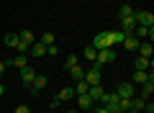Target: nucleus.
<instances>
[{
  "mask_svg": "<svg viewBox=\"0 0 154 113\" xmlns=\"http://www.w3.org/2000/svg\"><path fill=\"white\" fill-rule=\"evenodd\" d=\"M100 77H103V75H100V67H98V64H93L88 72H85L82 80L88 82V85H100Z\"/></svg>",
  "mask_w": 154,
  "mask_h": 113,
  "instance_id": "4",
  "label": "nucleus"
},
{
  "mask_svg": "<svg viewBox=\"0 0 154 113\" xmlns=\"http://www.w3.org/2000/svg\"><path fill=\"white\" fill-rule=\"evenodd\" d=\"M134 21H136V26L152 28L154 26V13H149V11H134Z\"/></svg>",
  "mask_w": 154,
  "mask_h": 113,
  "instance_id": "2",
  "label": "nucleus"
},
{
  "mask_svg": "<svg viewBox=\"0 0 154 113\" xmlns=\"http://www.w3.org/2000/svg\"><path fill=\"white\" fill-rule=\"evenodd\" d=\"M85 113H90V111H85Z\"/></svg>",
  "mask_w": 154,
  "mask_h": 113,
  "instance_id": "34",
  "label": "nucleus"
},
{
  "mask_svg": "<svg viewBox=\"0 0 154 113\" xmlns=\"http://www.w3.org/2000/svg\"><path fill=\"white\" fill-rule=\"evenodd\" d=\"M28 52L33 54V57H46V46L41 41H36V44H31V46H28Z\"/></svg>",
  "mask_w": 154,
  "mask_h": 113,
  "instance_id": "14",
  "label": "nucleus"
},
{
  "mask_svg": "<svg viewBox=\"0 0 154 113\" xmlns=\"http://www.w3.org/2000/svg\"><path fill=\"white\" fill-rule=\"evenodd\" d=\"M38 41L44 44V46H49V44H54V33H49V31H46V33H44V36L38 39Z\"/></svg>",
  "mask_w": 154,
  "mask_h": 113,
  "instance_id": "27",
  "label": "nucleus"
},
{
  "mask_svg": "<svg viewBox=\"0 0 154 113\" xmlns=\"http://www.w3.org/2000/svg\"><path fill=\"white\" fill-rule=\"evenodd\" d=\"M95 105V100L85 93V95H77V111H90V108Z\"/></svg>",
  "mask_w": 154,
  "mask_h": 113,
  "instance_id": "7",
  "label": "nucleus"
},
{
  "mask_svg": "<svg viewBox=\"0 0 154 113\" xmlns=\"http://www.w3.org/2000/svg\"><path fill=\"white\" fill-rule=\"evenodd\" d=\"M8 64L18 67V70H21V67H26V64H28V62H26V54H18V57H13V59L8 62Z\"/></svg>",
  "mask_w": 154,
  "mask_h": 113,
  "instance_id": "20",
  "label": "nucleus"
},
{
  "mask_svg": "<svg viewBox=\"0 0 154 113\" xmlns=\"http://www.w3.org/2000/svg\"><path fill=\"white\" fill-rule=\"evenodd\" d=\"M18 39H21V41L26 44V46H31V44H36V36H33L31 31H21V33H18Z\"/></svg>",
  "mask_w": 154,
  "mask_h": 113,
  "instance_id": "18",
  "label": "nucleus"
},
{
  "mask_svg": "<svg viewBox=\"0 0 154 113\" xmlns=\"http://www.w3.org/2000/svg\"><path fill=\"white\" fill-rule=\"evenodd\" d=\"M146 80H154L152 72H144V70H136V72H134V82H136V85H144Z\"/></svg>",
  "mask_w": 154,
  "mask_h": 113,
  "instance_id": "12",
  "label": "nucleus"
},
{
  "mask_svg": "<svg viewBox=\"0 0 154 113\" xmlns=\"http://www.w3.org/2000/svg\"><path fill=\"white\" fill-rule=\"evenodd\" d=\"M134 28H136V21H134V16L121 18V31H123V33H134Z\"/></svg>",
  "mask_w": 154,
  "mask_h": 113,
  "instance_id": "10",
  "label": "nucleus"
},
{
  "mask_svg": "<svg viewBox=\"0 0 154 113\" xmlns=\"http://www.w3.org/2000/svg\"><path fill=\"white\" fill-rule=\"evenodd\" d=\"M95 113H110V111H108L105 105H98V108H95Z\"/></svg>",
  "mask_w": 154,
  "mask_h": 113,
  "instance_id": "31",
  "label": "nucleus"
},
{
  "mask_svg": "<svg viewBox=\"0 0 154 113\" xmlns=\"http://www.w3.org/2000/svg\"><path fill=\"white\" fill-rule=\"evenodd\" d=\"M69 98H75V87H62V90L57 93V98H54V100H59V103H67Z\"/></svg>",
  "mask_w": 154,
  "mask_h": 113,
  "instance_id": "9",
  "label": "nucleus"
},
{
  "mask_svg": "<svg viewBox=\"0 0 154 113\" xmlns=\"http://www.w3.org/2000/svg\"><path fill=\"white\" fill-rule=\"evenodd\" d=\"M116 93H118V98H134L136 95V87L131 82H121V85L116 87Z\"/></svg>",
  "mask_w": 154,
  "mask_h": 113,
  "instance_id": "5",
  "label": "nucleus"
},
{
  "mask_svg": "<svg viewBox=\"0 0 154 113\" xmlns=\"http://www.w3.org/2000/svg\"><path fill=\"white\" fill-rule=\"evenodd\" d=\"M103 93H105L103 85H90V87H88V95L93 98V100H98V103H100V98H103Z\"/></svg>",
  "mask_w": 154,
  "mask_h": 113,
  "instance_id": "13",
  "label": "nucleus"
},
{
  "mask_svg": "<svg viewBox=\"0 0 154 113\" xmlns=\"http://www.w3.org/2000/svg\"><path fill=\"white\" fill-rule=\"evenodd\" d=\"M3 93H5V87H3V82H0V95H3Z\"/></svg>",
  "mask_w": 154,
  "mask_h": 113,
  "instance_id": "32",
  "label": "nucleus"
},
{
  "mask_svg": "<svg viewBox=\"0 0 154 113\" xmlns=\"http://www.w3.org/2000/svg\"><path fill=\"white\" fill-rule=\"evenodd\" d=\"M21 80H23V85H31L33 80H36V70H33L31 64H26V67H21Z\"/></svg>",
  "mask_w": 154,
  "mask_h": 113,
  "instance_id": "6",
  "label": "nucleus"
},
{
  "mask_svg": "<svg viewBox=\"0 0 154 113\" xmlns=\"http://www.w3.org/2000/svg\"><path fill=\"white\" fill-rule=\"evenodd\" d=\"M110 33H113V44H123V39L128 36V33H123L121 28H118V31H110Z\"/></svg>",
  "mask_w": 154,
  "mask_h": 113,
  "instance_id": "24",
  "label": "nucleus"
},
{
  "mask_svg": "<svg viewBox=\"0 0 154 113\" xmlns=\"http://www.w3.org/2000/svg\"><path fill=\"white\" fill-rule=\"evenodd\" d=\"M13 113H31V108H28V105H16Z\"/></svg>",
  "mask_w": 154,
  "mask_h": 113,
  "instance_id": "29",
  "label": "nucleus"
},
{
  "mask_svg": "<svg viewBox=\"0 0 154 113\" xmlns=\"http://www.w3.org/2000/svg\"><path fill=\"white\" fill-rule=\"evenodd\" d=\"M128 16H134V8L131 5H121V8H118V18H128Z\"/></svg>",
  "mask_w": 154,
  "mask_h": 113,
  "instance_id": "23",
  "label": "nucleus"
},
{
  "mask_svg": "<svg viewBox=\"0 0 154 113\" xmlns=\"http://www.w3.org/2000/svg\"><path fill=\"white\" fill-rule=\"evenodd\" d=\"M152 93H154V80H146L141 85V98H152Z\"/></svg>",
  "mask_w": 154,
  "mask_h": 113,
  "instance_id": "19",
  "label": "nucleus"
},
{
  "mask_svg": "<svg viewBox=\"0 0 154 113\" xmlns=\"http://www.w3.org/2000/svg\"><path fill=\"white\" fill-rule=\"evenodd\" d=\"M67 72H69V77H72V80H75V82H80V80H82V77H85V70H82V67H80V64H77V67H69V70H67Z\"/></svg>",
  "mask_w": 154,
  "mask_h": 113,
  "instance_id": "16",
  "label": "nucleus"
},
{
  "mask_svg": "<svg viewBox=\"0 0 154 113\" xmlns=\"http://www.w3.org/2000/svg\"><path fill=\"white\" fill-rule=\"evenodd\" d=\"M67 113H80V111H77V108H72V111H67Z\"/></svg>",
  "mask_w": 154,
  "mask_h": 113,
  "instance_id": "33",
  "label": "nucleus"
},
{
  "mask_svg": "<svg viewBox=\"0 0 154 113\" xmlns=\"http://www.w3.org/2000/svg\"><path fill=\"white\" fill-rule=\"evenodd\" d=\"M113 59H116L113 46H110V49H100V52H98V57H95V64H98V67H103V64H110Z\"/></svg>",
  "mask_w": 154,
  "mask_h": 113,
  "instance_id": "3",
  "label": "nucleus"
},
{
  "mask_svg": "<svg viewBox=\"0 0 154 113\" xmlns=\"http://www.w3.org/2000/svg\"><path fill=\"white\" fill-rule=\"evenodd\" d=\"M134 67H136V70H144V72H149V70H152V59H149V57H136Z\"/></svg>",
  "mask_w": 154,
  "mask_h": 113,
  "instance_id": "11",
  "label": "nucleus"
},
{
  "mask_svg": "<svg viewBox=\"0 0 154 113\" xmlns=\"http://www.w3.org/2000/svg\"><path fill=\"white\" fill-rule=\"evenodd\" d=\"M16 44H18V33H5V46L16 49Z\"/></svg>",
  "mask_w": 154,
  "mask_h": 113,
  "instance_id": "25",
  "label": "nucleus"
},
{
  "mask_svg": "<svg viewBox=\"0 0 154 113\" xmlns=\"http://www.w3.org/2000/svg\"><path fill=\"white\" fill-rule=\"evenodd\" d=\"M88 82H85V80H80V82H77V85H75V95H85V93H88Z\"/></svg>",
  "mask_w": 154,
  "mask_h": 113,
  "instance_id": "21",
  "label": "nucleus"
},
{
  "mask_svg": "<svg viewBox=\"0 0 154 113\" xmlns=\"http://www.w3.org/2000/svg\"><path fill=\"white\" fill-rule=\"evenodd\" d=\"M77 64H80V57L69 54V57H67V64H64V70H69V67H77Z\"/></svg>",
  "mask_w": 154,
  "mask_h": 113,
  "instance_id": "26",
  "label": "nucleus"
},
{
  "mask_svg": "<svg viewBox=\"0 0 154 113\" xmlns=\"http://www.w3.org/2000/svg\"><path fill=\"white\" fill-rule=\"evenodd\" d=\"M136 52L141 54V57H149V59H152V54H154V49H152V41H141Z\"/></svg>",
  "mask_w": 154,
  "mask_h": 113,
  "instance_id": "15",
  "label": "nucleus"
},
{
  "mask_svg": "<svg viewBox=\"0 0 154 113\" xmlns=\"http://www.w3.org/2000/svg\"><path fill=\"white\" fill-rule=\"evenodd\" d=\"M5 70H8V62H0V77L5 75Z\"/></svg>",
  "mask_w": 154,
  "mask_h": 113,
  "instance_id": "30",
  "label": "nucleus"
},
{
  "mask_svg": "<svg viewBox=\"0 0 154 113\" xmlns=\"http://www.w3.org/2000/svg\"><path fill=\"white\" fill-rule=\"evenodd\" d=\"M139 44H141V39H136L134 33H128V36L123 39V46H126V52H136Z\"/></svg>",
  "mask_w": 154,
  "mask_h": 113,
  "instance_id": "8",
  "label": "nucleus"
},
{
  "mask_svg": "<svg viewBox=\"0 0 154 113\" xmlns=\"http://www.w3.org/2000/svg\"><path fill=\"white\" fill-rule=\"evenodd\" d=\"M144 108H146V98H136V95H134V98H131V111H139V113H141Z\"/></svg>",
  "mask_w": 154,
  "mask_h": 113,
  "instance_id": "17",
  "label": "nucleus"
},
{
  "mask_svg": "<svg viewBox=\"0 0 154 113\" xmlns=\"http://www.w3.org/2000/svg\"><path fill=\"white\" fill-rule=\"evenodd\" d=\"M82 57H88L90 62H95V57H98V49H95V46H90V44H88V46H85V54H82Z\"/></svg>",
  "mask_w": 154,
  "mask_h": 113,
  "instance_id": "22",
  "label": "nucleus"
},
{
  "mask_svg": "<svg viewBox=\"0 0 154 113\" xmlns=\"http://www.w3.org/2000/svg\"><path fill=\"white\" fill-rule=\"evenodd\" d=\"M57 52H59V49H57V44H49V46H46V54H49V57H54Z\"/></svg>",
  "mask_w": 154,
  "mask_h": 113,
  "instance_id": "28",
  "label": "nucleus"
},
{
  "mask_svg": "<svg viewBox=\"0 0 154 113\" xmlns=\"http://www.w3.org/2000/svg\"><path fill=\"white\" fill-rule=\"evenodd\" d=\"M90 46H95L98 52H100V49H110V46H113V33H110V31L95 33V39L90 41Z\"/></svg>",
  "mask_w": 154,
  "mask_h": 113,
  "instance_id": "1",
  "label": "nucleus"
}]
</instances>
